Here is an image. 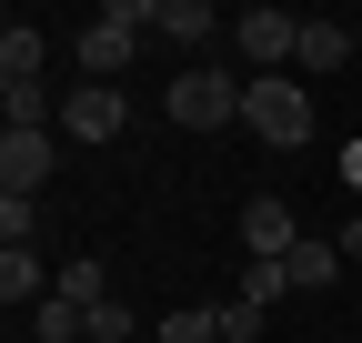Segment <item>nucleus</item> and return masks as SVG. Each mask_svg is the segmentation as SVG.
I'll list each match as a JSON object with an SVG mask.
<instances>
[{
	"label": "nucleus",
	"mask_w": 362,
	"mask_h": 343,
	"mask_svg": "<svg viewBox=\"0 0 362 343\" xmlns=\"http://www.w3.org/2000/svg\"><path fill=\"white\" fill-rule=\"evenodd\" d=\"M121 121H131V101L111 91V81H81V91L61 101V132H71V142H111Z\"/></svg>",
	"instance_id": "5"
},
{
	"label": "nucleus",
	"mask_w": 362,
	"mask_h": 343,
	"mask_svg": "<svg viewBox=\"0 0 362 343\" xmlns=\"http://www.w3.org/2000/svg\"><path fill=\"white\" fill-rule=\"evenodd\" d=\"M232 40H242L252 81H272V71H292V61H302V11H272V0H252V11L232 21Z\"/></svg>",
	"instance_id": "4"
},
{
	"label": "nucleus",
	"mask_w": 362,
	"mask_h": 343,
	"mask_svg": "<svg viewBox=\"0 0 362 343\" xmlns=\"http://www.w3.org/2000/svg\"><path fill=\"white\" fill-rule=\"evenodd\" d=\"M352 61V30L342 21H302V61H292V81H322V71H342Z\"/></svg>",
	"instance_id": "10"
},
{
	"label": "nucleus",
	"mask_w": 362,
	"mask_h": 343,
	"mask_svg": "<svg viewBox=\"0 0 362 343\" xmlns=\"http://www.w3.org/2000/svg\"><path fill=\"white\" fill-rule=\"evenodd\" d=\"M242 121H252L272 152H302V142H312V81H292V71L242 81Z\"/></svg>",
	"instance_id": "2"
},
{
	"label": "nucleus",
	"mask_w": 362,
	"mask_h": 343,
	"mask_svg": "<svg viewBox=\"0 0 362 343\" xmlns=\"http://www.w3.org/2000/svg\"><path fill=\"white\" fill-rule=\"evenodd\" d=\"M282 293H292V273H282V263H252V273H242V303H262V313L282 303Z\"/></svg>",
	"instance_id": "17"
},
{
	"label": "nucleus",
	"mask_w": 362,
	"mask_h": 343,
	"mask_svg": "<svg viewBox=\"0 0 362 343\" xmlns=\"http://www.w3.org/2000/svg\"><path fill=\"white\" fill-rule=\"evenodd\" d=\"M51 293H61V273H40V252H30V242H0V303H11V313L30 303V313H40Z\"/></svg>",
	"instance_id": "8"
},
{
	"label": "nucleus",
	"mask_w": 362,
	"mask_h": 343,
	"mask_svg": "<svg viewBox=\"0 0 362 343\" xmlns=\"http://www.w3.org/2000/svg\"><path fill=\"white\" fill-rule=\"evenodd\" d=\"M21 81H40V30H30V21L0 30V91H21Z\"/></svg>",
	"instance_id": "11"
},
{
	"label": "nucleus",
	"mask_w": 362,
	"mask_h": 343,
	"mask_svg": "<svg viewBox=\"0 0 362 343\" xmlns=\"http://www.w3.org/2000/svg\"><path fill=\"white\" fill-rule=\"evenodd\" d=\"M211 323H221V343H262V303H211Z\"/></svg>",
	"instance_id": "18"
},
{
	"label": "nucleus",
	"mask_w": 362,
	"mask_h": 343,
	"mask_svg": "<svg viewBox=\"0 0 362 343\" xmlns=\"http://www.w3.org/2000/svg\"><path fill=\"white\" fill-rule=\"evenodd\" d=\"M151 30H171V40H181V51H211V40H221V30H232V21H221V11H211V0H161V21H151Z\"/></svg>",
	"instance_id": "9"
},
{
	"label": "nucleus",
	"mask_w": 362,
	"mask_h": 343,
	"mask_svg": "<svg viewBox=\"0 0 362 343\" xmlns=\"http://www.w3.org/2000/svg\"><path fill=\"white\" fill-rule=\"evenodd\" d=\"M161 343H221L211 303H181V313H161Z\"/></svg>",
	"instance_id": "14"
},
{
	"label": "nucleus",
	"mask_w": 362,
	"mask_h": 343,
	"mask_svg": "<svg viewBox=\"0 0 362 343\" xmlns=\"http://www.w3.org/2000/svg\"><path fill=\"white\" fill-rule=\"evenodd\" d=\"M40 232V202L30 192H0V242H30Z\"/></svg>",
	"instance_id": "16"
},
{
	"label": "nucleus",
	"mask_w": 362,
	"mask_h": 343,
	"mask_svg": "<svg viewBox=\"0 0 362 343\" xmlns=\"http://www.w3.org/2000/svg\"><path fill=\"white\" fill-rule=\"evenodd\" d=\"M242 242H252V263H292V242H302V223H292V202H272V192H252V202H242Z\"/></svg>",
	"instance_id": "6"
},
{
	"label": "nucleus",
	"mask_w": 362,
	"mask_h": 343,
	"mask_svg": "<svg viewBox=\"0 0 362 343\" xmlns=\"http://www.w3.org/2000/svg\"><path fill=\"white\" fill-rule=\"evenodd\" d=\"M282 273H292V293H302V283H342V242H322V232H302Z\"/></svg>",
	"instance_id": "12"
},
{
	"label": "nucleus",
	"mask_w": 362,
	"mask_h": 343,
	"mask_svg": "<svg viewBox=\"0 0 362 343\" xmlns=\"http://www.w3.org/2000/svg\"><path fill=\"white\" fill-rule=\"evenodd\" d=\"M30 333H40V343H90V313H81V303H61V293H51V303L30 313Z\"/></svg>",
	"instance_id": "13"
},
{
	"label": "nucleus",
	"mask_w": 362,
	"mask_h": 343,
	"mask_svg": "<svg viewBox=\"0 0 362 343\" xmlns=\"http://www.w3.org/2000/svg\"><path fill=\"white\" fill-rule=\"evenodd\" d=\"M171 121H181V132H221V121H242V81L221 71V61L171 71Z\"/></svg>",
	"instance_id": "3"
},
{
	"label": "nucleus",
	"mask_w": 362,
	"mask_h": 343,
	"mask_svg": "<svg viewBox=\"0 0 362 343\" xmlns=\"http://www.w3.org/2000/svg\"><path fill=\"white\" fill-rule=\"evenodd\" d=\"M131 333H141V313H131L121 293H111V303H90V343H131Z\"/></svg>",
	"instance_id": "15"
},
{
	"label": "nucleus",
	"mask_w": 362,
	"mask_h": 343,
	"mask_svg": "<svg viewBox=\"0 0 362 343\" xmlns=\"http://www.w3.org/2000/svg\"><path fill=\"white\" fill-rule=\"evenodd\" d=\"M342 252H352V263H362V212H352V223H342Z\"/></svg>",
	"instance_id": "20"
},
{
	"label": "nucleus",
	"mask_w": 362,
	"mask_h": 343,
	"mask_svg": "<svg viewBox=\"0 0 362 343\" xmlns=\"http://www.w3.org/2000/svg\"><path fill=\"white\" fill-rule=\"evenodd\" d=\"M151 21H161V0H101V11H90V30H71L81 81H111V91H121V71H131V51H141Z\"/></svg>",
	"instance_id": "1"
},
{
	"label": "nucleus",
	"mask_w": 362,
	"mask_h": 343,
	"mask_svg": "<svg viewBox=\"0 0 362 343\" xmlns=\"http://www.w3.org/2000/svg\"><path fill=\"white\" fill-rule=\"evenodd\" d=\"M61 303H81V313L111 303V293H101V263H71V273H61Z\"/></svg>",
	"instance_id": "19"
},
{
	"label": "nucleus",
	"mask_w": 362,
	"mask_h": 343,
	"mask_svg": "<svg viewBox=\"0 0 362 343\" xmlns=\"http://www.w3.org/2000/svg\"><path fill=\"white\" fill-rule=\"evenodd\" d=\"M51 162H61L51 132H0V192H40V182H51Z\"/></svg>",
	"instance_id": "7"
}]
</instances>
